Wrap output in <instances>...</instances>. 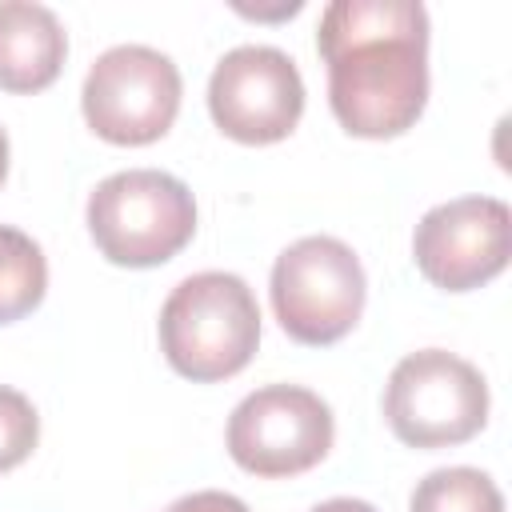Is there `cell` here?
I'll use <instances>...</instances> for the list:
<instances>
[{
	"instance_id": "6da1fadb",
	"label": "cell",
	"mask_w": 512,
	"mask_h": 512,
	"mask_svg": "<svg viewBox=\"0 0 512 512\" xmlns=\"http://www.w3.org/2000/svg\"><path fill=\"white\" fill-rule=\"evenodd\" d=\"M316 52L328 104L348 136H404L428 104V12L420 0H336L320 12Z\"/></svg>"
},
{
	"instance_id": "7a4b0ae2",
	"label": "cell",
	"mask_w": 512,
	"mask_h": 512,
	"mask_svg": "<svg viewBox=\"0 0 512 512\" xmlns=\"http://www.w3.org/2000/svg\"><path fill=\"white\" fill-rule=\"evenodd\" d=\"M260 344V308L236 272H196L160 308V352L192 384H216L248 368Z\"/></svg>"
},
{
	"instance_id": "3957f363",
	"label": "cell",
	"mask_w": 512,
	"mask_h": 512,
	"mask_svg": "<svg viewBox=\"0 0 512 512\" xmlns=\"http://www.w3.org/2000/svg\"><path fill=\"white\" fill-rule=\"evenodd\" d=\"M88 236L108 264L156 268L196 236L188 184L160 168L112 172L88 196Z\"/></svg>"
},
{
	"instance_id": "277c9868",
	"label": "cell",
	"mask_w": 512,
	"mask_h": 512,
	"mask_svg": "<svg viewBox=\"0 0 512 512\" xmlns=\"http://www.w3.org/2000/svg\"><path fill=\"white\" fill-rule=\"evenodd\" d=\"M384 420L408 448H452L488 424V384L476 364L444 348L404 356L384 384Z\"/></svg>"
},
{
	"instance_id": "5b68a950",
	"label": "cell",
	"mask_w": 512,
	"mask_h": 512,
	"mask_svg": "<svg viewBox=\"0 0 512 512\" xmlns=\"http://www.w3.org/2000/svg\"><path fill=\"white\" fill-rule=\"evenodd\" d=\"M272 312L280 328L308 348L344 340L368 296L360 256L336 236H304L272 264Z\"/></svg>"
},
{
	"instance_id": "8992f818",
	"label": "cell",
	"mask_w": 512,
	"mask_h": 512,
	"mask_svg": "<svg viewBox=\"0 0 512 512\" xmlns=\"http://www.w3.org/2000/svg\"><path fill=\"white\" fill-rule=\"evenodd\" d=\"M80 108L100 140L120 148L152 144L180 112V68L148 44H116L88 68Z\"/></svg>"
},
{
	"instance_id": "52a82bcc",
	"label": "cell",
	"mask_w": 512,
	"mask_h": 512,
	"mask_svg": "<svg viewBox=\"0 0 512 512\" xmlns=\"http://www.w3.org/2000/svg\"><path fill=\"white\" fill-rule=\"evenodd\" d=\"M336 440L332 408L300 384H264L248 392L224 428L228 456L264 480L316 468Z\"/></svg>"
},
{
	"instance_id": "ba28073f",
	"label": "cell",
	"mask_w": 512,
	"mask_h": 512,
	"mask_svg": "<svg viewBox=\"0 0 512 512\" xmlns=\"http://www.w3.org/2000/svg\"><path fill=\"white\" fill-rule=\"evenodd\" d=\"M208 112L236 144H276L304 116V80L288 52L240 44L220 56L208 80Z\"/></svg>"
},
{
	"instance_id": "9c48e42d",
	"label": "cell",
	"mask_w": 512,
	"mask_h": 512,
	"mask_svg": "<svg viewBox=\"0 0 512 512\" xmlns=\"http://www.w3.org/2000/svg\"><path fill=\"white\" fill-rule=\"evenodd\" d=\"M512 256V212L496 196H460L420 216L412 260L444 292H472L496 280Z\"/></svg>"
},
{
	"instance_id": "30bf717a",
	"label": "cell",
	"mask_w": 512,
	"mask_h": 512,
	"mask_svg": "<svg viewBox=\"0 0 512 512\" xmlns=\"http://www.w3.org/2000/svg\"><path fill=\"white\" fill-rule=\"evenodd\" d=\"M68 56V32L52 8L32 0H0V88L16 96L56 84Z\"/></svg>"
},
{
	"instance_id": "8fae6325",
	"label": "cell",
	"mask_w": 512,
	"mask_h": 512,
	"mask_svg": "<svg viewBox=\"0 0 512 512\" xmlns=\"http://www.w3.org/2000/svg\"><path fill=\"white\" fill-rule=\"evenodd\" d=\"M48 292V260L32 236L0 224V324L24 320Z\"/></svg>"
},
{
	"instance_id": "7c38bea8",
	"label": "cell",
	"mask_w": 512,
	"mask_h": 512,
	"mask_svg": "<svg viewBox=\"0 0 512 512\" xmlns=\"http://www.w3.org/2000/svg\"><path fill=\"white\" fill-rule=\"evenodd\" d=\"M408 512H504V496L488 472L456 464L428 472L412 488Z\"/></svg>"
},
{
	"instance_id": "4fadbf2b",
	"label": "cell",
	"mask_w": 512,
	"mask_h": 512,
	"mask_svg": "<svg viewBox=\"0 0 512 512\" xmlns=\"http://www.w3.org/2000/svg\"><path fill=\"white\" fill-rule=\"evenodd\" d=\"M36 440H40V416L32 400L0 384V472H12L16 464H24Z\"/></svg>"
},
{
	"instance_id": "5bb4252c",
	"label": "cell",
	"mask_w": 512,
	"mask_h": 512,
	"mask_svg": "<svg viewBox=\"0 0 512 512\" xmlns=\"http://www.w3.org/2000/svg\"><path fill=\"white\" fill-rule=\"evenodd\" d=\"M164 512H248V504L232 492H216V488H204V492H192V496H180L176 504H168Z\"/></svg>"
},
{
	"instance_id": "9a60e30c",
	"label": "cell",
	"mask_w": 512,
	"mask_h": 512,
	"mask_svg": "<svg viewBox=\"0 0 512 512\" xmlns=\"http://www.w3.org/2000/svg\"><path fill=\"white\" fill-rule=\"evenodd\" d=\"M312 512H376L368 500H352V496H336V500H324L316 504Z\"/></svg>"
},
{
	"instance_id": "2e32d148",
	"label": "cell",
	"mask_w": 512,
	"mask_h": 512,
	"mask_svg": "<svg viewBox=\"0 0 512 512\" xmlns=\"http://www.w3.org/2000/svg\"><path fill=\"white\" fill-rule=\"evenodd\" d=\"M4 176H8V136L0 128V184H4Z\"/></svg>"
}]
</instances>
